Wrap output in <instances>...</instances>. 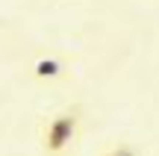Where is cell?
I'll list each match as a JSON object with an SVG mask.
<instances>
[{"label": "cell", "mask_w": 159, "mask_h": 156, "mask_svg": "<svg viewBox=\"0 0 159 156\" xmlns=\"http://www.w3.org/2000/svg\"><path fill=\"white\" fill-rule=\"evenodd\" d=\"M77 121H80L77 112H62V115L53 118L44 130V150L47 153L65 150L71 145V139H74V133H77Z\"/></svg>", "instance_id": "6da1fadb"}, {"label": "cell", "mask_w": 159, "mask_h": 156, "mask_svg": "<svg viewBox=\"0 0 159 156\" xmlns=\"http://www.w3.org/2000/svg\"><path fill=\"white\" fill-rule=\"evenodd\" d=\"M109 156H136V150H133V147H115Z\"/></svg>", "instance_id": "3957f363"}, {"label": "cell", "mask_w": 159, "mask_h": 156, "mask_svg": "<svg viewBox=\"0 0 159 156\" xmlns=\"http://www.w3.org/2000/svg\"><path fill=\"white\" fill-rule=\"evenodd\" d=\"M59 74H62V65H59L56 59H39V62L33 65V77L35 80H56Z\"/></svg>", "instance_id": "7a4b0ae2"}]
</instances>
